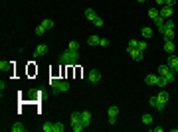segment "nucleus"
Returning a JSON list of instances; mask_svg holds the SVG:
<instances>
[{
	"mask_svg": "<svg viewBox=\"0 0 178 132\" xmlns=\"http://www.w3.org/2000/svg\"><path fill=\"white\" fill-rule=\"evenodd\" d=\"M79 61V51H73V50H65L59 57V63L63 65H75Z\"/></svg>",
	"mask_w": 178,
	"mask_h": 132,
	"instance_id": "f257e3e1",
	"label": "nucleus"
},
{
	"mask_svg": "<svg viewBox=\"0 0 178 132\" xmlns=\"http://www.w3.org/2000/svg\"><path fill=\"white\" fill-rule=\"evenodd\" d=\"M158 75H160V77H166V81H168V83H172L174 79H176V73H174L166 63H162V65L158 67Z\"/></svg>",
	"mask_w": 178,
	"mask_h": 132,
	"instance_id": "f03ea898",
	"label": "nucleus"
},
{
	"mask_svg": "<svg viewBox=\"0 0 178 132\" xmlns=\"http://www.w3.org/2000/svg\"><path fill=\"white\" fill-rule=\"evenodd\" d=\"M87 81L89 83H99L101 81V71L99 69H91L87 73Z\"/></svg>",
	"mask_w": 178,
	"mask_h": 132,
	"instance_id": "7ed1b4c3",
	"label": "nucleus"
},
{
	"mask_svg": "<svg viewBox=\"0 0 178 132\" xmlns=\"http://www.w3.org/2000/svg\"><path fill=\"white\" fill-rule=\"evenodd\" d=\"M166 65H168L170 69L174 71V73H178V57H174V53H168V59H166Z\"/></svg>",
	"mask_w": 178,
	"mask_h": 132,
	"instance_id": "20e7f679",
	"label": "nucleus"
},
{
	"mask_svg": "<svg viewBox=\"0 0 178 132\" xmlns=\"http://www.w3.org/2000/svg\"><path fill=\"white\" fill-rule=\"evenodd\" d=\"M69 83H67V81H63V79H59V85H58V89H55V91L54 93H67V91H69Z\"/></svg>",
	"mask_w": 178,
	"mask_h": 132,
	"instance_id": "39448f33",
	"label": "nucleus"
},
{
	"mask_svg": "<svg viewBox=\"0 0 178 132\" xmlns=\"http://www.w3.org/2000/svg\"><path fill=\"white\" fill-rule=\"evenodd\" d=\"M158 14H160L164 20H168V18L172 16V8H170V6H162V8H158Z\"/></svg>",
	"mask_w": 178,
	"mask_h": 132,
	"instance_id": "423d86ee",
	"label": "nucleus"
},
{
	"mask_svg": "<svg viewBox=\"0 0 178 132\" xmlns=\"http://www.w3.org/2000/svg\"><path fill=\"white\" fill-rule=\"evenodd\" d=\"M81 122H83V126H89V122H91V112L89 111H81Z\"/></svg>",
	"mask_w": 178,
	"mask_h": 132,
	"instance_id": "0eeeda50",
	"label": "nucleus"
},
{
	"mask_svg": "<svg viewBox=\"0 0 178 132\" xmlns=\"http://www.w3.org/2000/svg\"><path fill=\"white\" fill-rule=\"evenodd\" d=\"M160 34L164 36V40H172V37H174V28H166V26H164V28L160 30Z\"/></svg>",
	"mask_w": 178,
	"mask_h": 132,
	"instance_id": "6e6552de",
	"label": "nucleus"
},
{
	"mask_svg": "<svg viewBox=\"0 0 178 132\" xmlns=\"http://www.w3.org/2000/svg\"><path fill=\"white\" fill-rule=\"evenodd\" d=\"M129 55H131L135 61H141V59H143V51L137 50V47H135V50H129Z\"/></svg>",
	"mask_w": 178,
	"mask_h": 132,
	"instance_id": "1a4fd4ad",
	"label": "nucleus"
},
{
	"mask_svg": "<svg viewBox=\"0 0 178 132\" xmlns=\"http://www.w3.org/2000/svg\"><path fill=\"white\" fill-rule=\"evenodd\" d=\"M83 16H85V18H87V20H89V22H93V20H95V18H97V12H95V10H93V8H87L85 12H83Z\"/></svg>",
	"mask_w": 178,
	"mask_h": 132,
	"instance_id": "9d476101",
	"label": "nucleus"
},
{
	"mask_svg": "<svg viewBox=\"0 0 178 132\" xmlns=\"http://www.w3.org/2000/svg\"><path fill=\"white\" fill-rule=\"evenodd\" d=\"M164 50H166V53H174L176 46H174V41H172V40H164Z\"/></svg>",
	"mask_w": 178,
	"mask_h": 132,
	"instance_id": "9b49d317",
	"label": "nucleus"
},
{
	"mask_svg": "<svg viewBox=\"0 0 178 132\" xmlns=\"http://www.w3.org/2000/svg\"><path fill=\"white\" fill-rule=\"evenodd\" d=\"M46 53H48V46H46V43L36 46V55H38V57H42V55H46Z\"/></svg>",
	"mask_w": 178,
	"mask_h": 132,
	"instance_id": "f8f14e48",
	"label": "nucleus"
},
{
	"mask_svg": "<svg viewBox=\"0 0 178 132\" xmlns=\"http://www.w3.org/2000/svg\"><path fill=\"white\" fill-rule=\"evenodd\" d=\"M145 81H146V85H156V83H158V75L149 73V75L145 77Z\"/></svg>",
	"mask_w": 178,
	"mask_h": 132,
	"instance_id": "ddd939ff",
	"label": "nucleus"
},
{
	"mask_svg": "<svg viewBox=\"0 0 178 132\" xmlns=\"http://www.w3.org/2000/svg\"><path fill=\"white\" fill-rule=\"evenodd\" d=\"M10 130H12V132H26V130H28V128H26V126H24V124H22V122H14L12 126H10Z\"/></svg>",
	"mask_w": 178,
	"mask_h": 132,
	"instance_id": "4468645a",
	"label": "nucleus"
},
{
	"mask_svg": "<svg viewBox=\"0 0 178 132\" xmlns=\"http://www.w3.org/2000/svg\"><path fill=\"white\" fill-rule=\"evenodd\" d=\"M99 41H101L99 36H89V37H87V46H93V47H95V46H99Z\"/></svg>",
	"mask_w": 178,
	"mask_h": 132,
	"instance_id": "2eb2a0df",
	"label": "nucleus"
},
{
	"mask_svg": "<svg viewBox=\"0 0 178 132\" xmlns=\"http://www.w3.org/2000/svg\"><path fill=\"white\" fill-rule=\"evenodd\" d=\"M156 99H158V101H160V103H168V99H170V95H168V93H166V91H164V89H162V91H160V93H158V95H156Z\"/></svg>",
	"mask_w": 178,
	"mask_h": 132,
	"instance_id": "dca6fc26",
	"label": "nucleus"
},
{
	"mask_svg": "<svg viewBox=\"0 0 178 132\" xmlns=\"http://www.w3.org/2000/svg\"><path fill=\"white\" fill-rule=\"evenodd\" d=\"M164 18H162V16H158V18H154V26H156V30H158V32H160V30L162 28H164Z\"/></svg>",
	"mask_w": 178,
	"mask_h": 132,
	"instance_id": "f3484780",
	"label": "nucleus"
},
{
	"mask_svg": "<svg viewBox=\"0 0 178 132\" xmlns=\"http://www.w3.org/2000/svg\"><path fill=\"white\" fill-rule=\"evenodd\" d=\"M141 36L145 37V40H149V37L153 36V28H149V26H145V28L141 30Z\"/></svg>",
	"mask_w": 178,
	"mask_h": 132,
	"instance_id": "a211bd4d",
	"label": "nucleus"
},
{
	"mask_svg": "<svg viewBox=\"0 0 178 132\" xmlns=\"http://www.w3.org/2000/svg\"><path fill=\"white\" fill-rule=\"evenodd\" d=\"M73 122H81V111L71 112V124H73Z\"/></svg>",
	"mask_w": 178,
	"mask_h": 132,
	"instance_id": "6ab92c4d",
	"label": "nucleus"
},
{
	"mask_svg": "<svg viewBox=\"0 0 178 132\" xmlns=\"http://www.w3.org/2000/svg\"><path fill=\"white\" fill-rule=\"evenodd\" d=\"M143 124H145V126H149V124H153V114H143Z\"/></svg>",
	"mask_w": 178,
	"mask_h": 132,
	"instance_id": "aec40b11",
	"label": "nucleus"
},
{
	"mask_svg": "<svg viewBox=\"0 0 178 132\" xmlns=\"http://www.w3.org/2000/svg\"><path fill=\"white\" fill-rule=\"evenodd\" d=\"M42 26H44V28H46V30H52V28H54V20H50V18H46V20L42 22Z\"/></svg>",
	"mask_w": 178,
	"mask_h": 132,
	"instance_id": "412c9836",
	"label": "nucleus"
},
{
	"mask_svg": "<svg viewBox=\"0 0 178 132\" xmlns=\"http://www.w3.org/2000/svg\"><path fill=\"white\" fill-rule=\"evenodd\" d=\"M166 85H168V81H166V77H160V75H158V83H156V87H160V89H164Z\"/></svg>",
	"mask_w": 178,
	"mask_h": 132,
	"instance_id": "4be33fe9",
	"label": "nucleus"
},
{
	"mask_svg": "<svg viewBox=\"0 0 178 132\" xmlns=\"http://www.w3.org/2000/svg\"><path fill=\"white\" fill-rule=\"evenodd\" d=\"M71 128H73V132H81L85 126H83V122H73V124H71Z\"/></svg>",
	"mask_w": 178,
	"mask_h": 132,
	"instance_id": "5701e85b",
	"label": "nucleus"
},
{
	"mask_svg": "<svg viewBox=\"0 0 178 132\" xmlns=\"http://www.w3.org/2000/svg\"><path fill=\"white\" fill-rule=\"evenodd\" d=\"M67 50H73V51H77V50H79V43H77L75 40H71L69 43H67Z\"/></svg>",
	"mask_w": 178,
	"mask_h": 132,
	"instance_id": "b1692460",
	"label": "nucleus"
},
{
	"mask_svg": "<svg viewBox=\"0 0 178 132\" xmlns=\"http://www.w3.org/2000/svg\"><path fill=\"white\" fill-rule=\"evenodd\" d=\"M63 130H65L63 122H54V132H63Z\"/></svg>",
	"mask_w": 178,
	"mask_h": 132,
	"instance_id": "393cba45",
	"label": "nucleus"
},
{
	"mask_svg": "<svg viewBox=\"0 0 178 132\" xmlns=\"http://www.w3.org/2000/svg\"><path fill=\"white\" fill-rule=\"evenodd\" d=\"M139 46V40H135V37H131V41H129V47H127V51L129 50H135V47Z\"/></svg>",
	"mask_w": 178,
	"mask_h": 132,
	"instance_id": "a878e982",
	"label": "nucleus"
},
{
	"mask_svg": "<svg viewBox=\"0 0 178 132\" xmlns=\"http://www.w3.org/2000/svg\"><path fill=\"white\" fill-rule=\"evenodd\" d=\"M158 16H160V14H158V8H150L149 10V18H153V20H154V18H158Z\"/></svg>",
	"mask_w": 178,
	"mask_h": 132,
	"instance_id": "bb28decb",
	"label": "nucleus"
},
{
	"mask_svg": "<svg viewBox=\"0 0 178 132\" xmlns=\"http://www.w3.org/2000/svg\"><path fill=\"white\" fill-rule=\"evenodd\" d=\"M42 130H44V132H54V124H52V122H46L44 126H42Z\"/></svg>",
	"mask_w": 178,
	"mask_h": 132,
	"instance_id": "cd10ccee",
	"label": "nucleus"
},
{
	"mask_svg": "<svg viewBox=\"0 0 178 132\" xmlns=\"http://www.w3.org/2000/svg\"><path fill=\"white\" fill-rule=\"evenodd\" d=\"M58 85H59V79L52 77V79H50V87H52V89H54V91H55V89H58Z\"/></svg>",
	"mask_w": 178,
	"mask_h": 132,
	"instance_id": "c85d7f7f",
	"label": "nucleus"
},
{
	"mask_svg": "<svg viewBox=\"0 0 178 132\" xmlns=\"http://www.w3.org/2000/svg\"><path fill=\"white\" fill-rule=\"evenodd\" d=\"M109 116H117V114H119V107H109Z\"/></svg>",
	"mask_w": 178,
	"mask_h": 132,
	"instance_id": "c756f323",
	"label": "nucleus"
},
{
	"mask_svg": "<svg viewBox=\"0 0 178 132\" xmlns=\"http://www.w3.org/2000/svg\"><path fill=\"white\" fill-rule=\"evenodd\" d=\"M46 32H48V30L44 28V26H42V24H40V26H38V28H36V36H44V34H46Z\"/></svg>",
	"mask_w": 178,
	"mask_h": 132,
	"instance_id": "7c9ffc66",
	"label": "nucleus"
},
{
	"mask_svg": "<svg viewBox=\"0 0 178 132\" xmlns=\"http://www.w3.org/2000/svg\"><path fill=\"white\" fill-rule=\"evenodd\" d=\"M109 43H111V41H109L107 37H101V41H99V46H101V47H109Z\"/></svg>",
	"mask_w": 178,
	"mask_h": 132,
	"instance_id": "2f4dec72",
	"label": "nucleus"
},
{
	"mask_svg": "<svg viewBox=\"0 0 178 132\" xmlns=\"http://www.w3.org/2000/svg\"><path fill=\"white\" fill-rule=\"evenodd\" d=\"M93 24H95V26H97V28H101V26H103V24H105V22H103V18H99V16H97V18H95V20H93Z\"/></svg>",
	"mask_w": 178,
	"mask_h": 132,
	"instance_id": "473e14b6",
	"label": "nucleus"
},
{
	"mask_svg": "<svg viewBox=\"0 0 178 132\" xmlns=\"http://www.w3.org/2000/svg\"><path fill=\"white\" fill-rule=\"evenodd\" d=\"M0 69H2V71H8L10 69V63L8 61H0Z\"/></svg>",
	"mask_w": 178,
	"mask_h": 132,
	"instance_id": "72a5a7b5",
	"label": "nucleus"
},
{
	"mask_svg": "<svg viewBox=\"0 0 178 132\" xmlns=\"http://www.w3.org/2000/svg\"><path fill=\"white\" fill-rule=\"evenodd\" d=\"M156 103H158V99H156V95H154V97H150V99H149V105H150V107H156Z\"/></svg>",
	"mask_w": 178,
	"mask_h": 132,
	"instance_id": "f704fd0d",
	"label": "nucleus"
},
{
	"mask_svg": "<svg viewBox=\"0 0 178 132\" xmlns=\"http://www.w3.org/2000/svg\"><path fill=\"white\" fill-rule=\"evenodd\" d=\"M137 50L145 51V50H146V41H139V46H137Z\"/></svg>",
	"mask_w": 178,
	"mask_h": 132,
	"instance_id": "c9c22d12",
	"label": "nucleus"
},
{
	"mask_svg": "<svg viewBox=\"0 0 178 132\" xmlns=\"http://www.w3.org/2000/svg\"><path fill=\"white\" fill-rule=\"evenodd\" d=\"M107 122H109V126H115V124H117V116H109Z\"/></svg>",
	"mask_w": 178,
	"mask_h": 132,
	"instance_id": "e433bc0d",
	"label": "nucleus"
},
{
	"mask_svg": "<svg viewBox=\"0 0 178 132\" xmlns=\"http://www.w3.org/2000/svg\"><path fill=\"white\" fill-rule=\"evenodd\" d=\"M154 4H156V8H162L166 4V0H154Z\"/></svg>",
	"mask_w": 178,
	"mask_h": 132,
	"instance_id": "4c0bfd02",
	"label": "nucleus"
},
{
	"mask_svg": "<svg viewBox=\"0 0 178 132\" xmlns=\"http://www.w3.org/2000/svg\"><path fill=\"white\" fill-rule=\"evenodd\" d=\"M176 2H178V0H166V4H164V6H170V8H174V6H176Z\"/></svg>",
	"mask_w": 178,
	"mask_h": 132,
	"instance_id": "58836bf2",
	"label": "nucleus"
},
{
	"mask_svg": "<svg viewBox=\"0 0 178 132\" xmlns=\"http://www.w3.org/2000/svg\"><path fill=\"white\" fill-rule=\"evenodd\" d=\"M172 130H174V132H178V126H174V128H172Z\"/></svg>",
	"mask_w": 178,
	"mask_h": 132,
	"instance_id": "ea45409f",
	"label": "nucleus"
},
{
	"mask_svg": "<svg viewBox=\"0 0 178 132\" xmlns=\"http://www.w3.org/2000/svg\"><path fill=\"white\" fill-rule=\"evenodd\" d=\"M137 2H146V0H137Z\"/></svg>",
	"mask_w": 178,
	"mask_h": 132,
	"instance_id": "a19ab883",
	"label": "nucleus"
}]
</instances>
